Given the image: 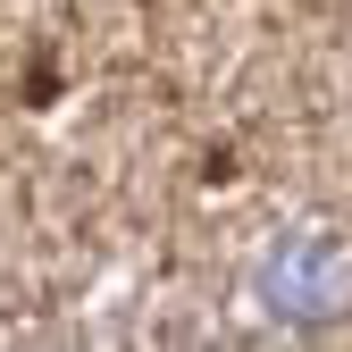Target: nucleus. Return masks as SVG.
I'll return each mask as SVG.
<instances>
[{
    "instance_id": "1",
    "label": "nucleus",
    "mask_w": 352,
    "mask_h": 352,
    "mask_svg": "<svg viewBox=\"0 0 352 352\" xmlns=\"http://www.w3.org/2000/svg\"><path fill=\"white\" fill-rule=\"evenodd\" d=\"M252 294L269 302L277 319H336L344 302H352V260L336 235H277L269 252H260V269H252Z\"/></svg>"
}]
</instances>
